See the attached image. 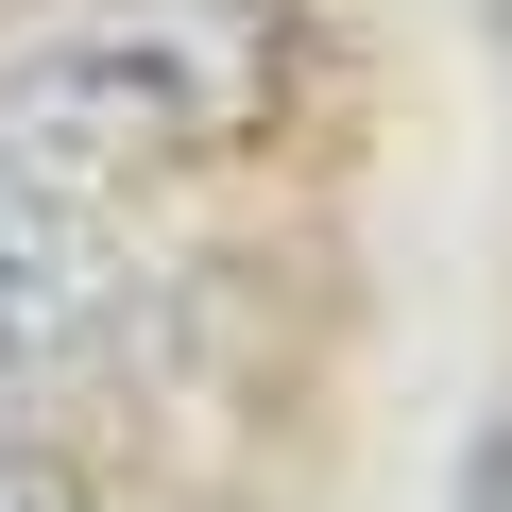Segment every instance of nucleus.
Instances as JSON below:
<instances>
[{
    "mask_svg": "<svg viewBox=\"0 0 512 512\" xmlns=\"http://www.w3.org/2000/svg\"><path fill=\"white\" fill-rule=\"evenodd\" d=\"M325 69V0H52L0 35V137L86 205L274 154Z\"/></svg>",
    "mask_w": 512,
    "mask_h": 512,
    "instance_id": "obj_1",
    "label": "nucleus"
},
{
    "mask_svg": "<svg viewBox=\"0 0 512 512\" xmlns=\"http://www.w3.org/2000/svg\"><path fill=\"white\" fill-rule=\"evenodd\" d=\"M103 325H120V205H86L0 137V376H52Z\"/></svg>",
    "mask_w": 512,
    "mask_h": 512,
    "instance_id": "obj_2",
    "label": "nucleus"
},
{
    "mask_svg": "<svg viewBox=\"0 0 512 512\" xmlns=\"http://www.w3.org/2000/svg\"><path fill=\"white\" fill-rule=\"evenodd\" d=\"M444 512H512V393L478 410V444H461V495H444Z\"/></svg>",
    "mask_w": 512,
    "mask_h": 512,
    "instance_id": "obj_3",
    "label": "nucleus"
},
{
    "mask_svg": "<svg viewBox=\"0 0 512 512\" xmlns=\"http://www.w3.org/2000/svg\"><path fill=\"white\" fill-rule=\"evenodd\" d=\"M0 512H86V478H69L52 444H0Z\"/></svg>",
    "mask_w": 512,
    "mask_h": 512,
    "instance_id": "obj_4",
    "label": "nucleus"
}]
</instances>
